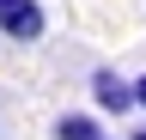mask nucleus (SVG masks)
I'll return each mask as SVG.
<instances>
[{"label":"nucleus","mask_w":146,"mask_h":140,"mask_svg":"<svg viewBox=\"0 0 146 140\" xmlns=\"http://www.w3.org/2000/svg\"><path fill=\"white\" fill-rule=\"evenodd\" d=\"M0 31H6L12 43H36V37L49 31L43 0H0Z\"/></svg>","instance_id":"nucleus-1"},{"label":"nucleus","mask_w":146,"mask_h":140,"mask_svg":"<svg viewBox=\"0 0 146 140\" xmlns=\"http://www.w3.org/2000/svg\"><path fill=\"white\" fill-rule=\"evenodd\" d=\"M91 104H98L104 116H128V110H140L134 79H122L116 67H98V73H91Z\"/></svg>","instance_id":"nucleus-2"},{"label":"nucleus","mask_w":146,"mask_h":140,"mask_svg":"<svg viewBox=\"0 0 146 140\" xmlns=\"http://www.w3.org/2000/svg\"><path fill=\"white\" fill-rule=\"evenodd\" d=\"M55 140H110L98 116H61L55 122Z\"/></svg>","instance_id":"nucleus-3"},{"label":"nucleus","mask_w":146,"mask_h":140,"mask_svg":"<svg viewBox=\"0 0 146 140\" xmlns=\"http://www.w3.org/2000/svg\"><path fill=\"white\" fill-rule=\"evenodd\" d=\"M134 98H140V110H146V73H140V79H134Z\"/></svg>","instance_id":"nucleus-4"},{"label":"nucleus","mask_w":146,"mask_h":140,"mask_svg":"<svg viewBox=\"0 0 146 140\" xmlns=\"http://www.w3.org/2000/svg\"><path fill=\"white\" fill-rule=\"evenodd\" d=\"M128 140H146V122H140V128H134V134H128Z\"/></svg>","instance_id":"nucleus-5"}]
</instances>
